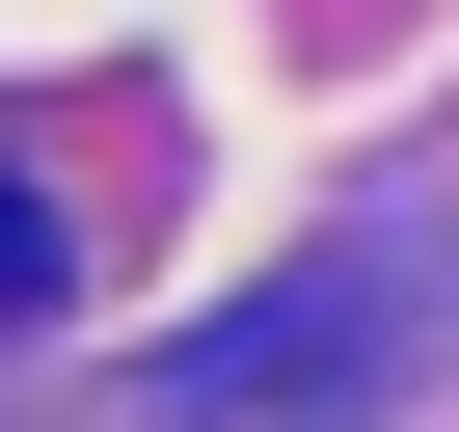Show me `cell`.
<instances>
[{
  "mask_svg": "<svg viewBox=\"0 0 459 432\" xmlns=\"http://www.w3.org/2000/svg\"><path fill=\"white\" fill-rule=\"evenodd\" d=\"M162 405H189V432H325V405H378V298H351V271H298L271 324H216Z\"/></svg>",
  "mask_w": 459,
  "mask_h": 432,
  "instance_id": "1",
  "label": "cell"
},
{
  "mask_svg": "<svg viewBox=\"0 0 459 432\" xmlns=\"http://www.w3.org/2000/svg\"><path fill=\"white\" fill-rule=\"evenodd\" d=\"M82 298V244H55V189H0V324H55Z\"/></svg>",
  "mask_w": 459,
  "mask_h": 432,
  "instance_id": "2",
  "label": "cell"
}]
</instances>
